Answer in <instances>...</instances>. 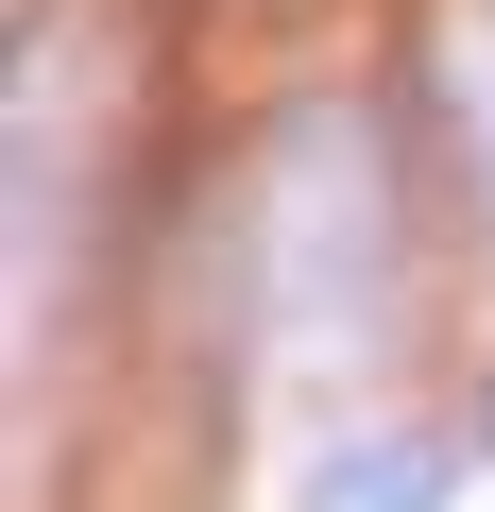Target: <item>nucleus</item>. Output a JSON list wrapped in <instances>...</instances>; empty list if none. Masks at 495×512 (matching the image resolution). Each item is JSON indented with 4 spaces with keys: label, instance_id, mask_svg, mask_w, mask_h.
<instances>
[{
    "label": "nucleus",
    "instance_id": "obj_2",
    "mask_svg": "<svg viewBox=\"0 0 495 512\" xmlns=\"http://www.w3.org/2000/svg\"><path fill=\"white\" fill-rule=\"evenodd\" d=\"M478 444H495V376H478Z\"/></svg>",
    "mask_w": 495,
    "mask_h": 512
},
{
    "label": "nucleus",
    "instance_id": "obj_1",
    "mask_svg": "<svg viewBox=\"0 0 495 512\" xmlns=\"http://www.w3.org/2000/svg\"><path fill=\"white\" fill-rule=\"evenodd\" d=\"M444 478H461V461L393 427V444H325V461H308V512H444Z\"/></svg>",
    "mask_w": 495,
    "mask_h": 512
}]
</instances>
